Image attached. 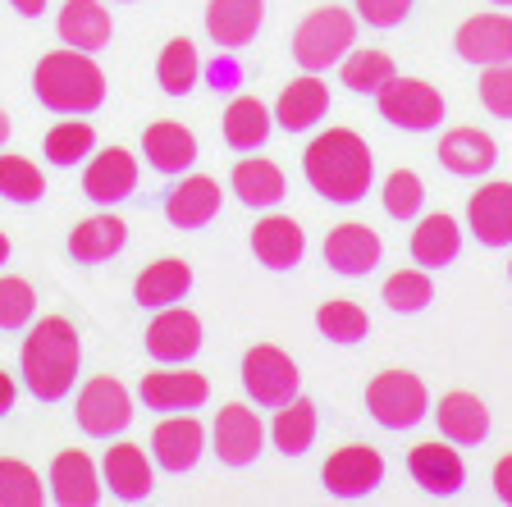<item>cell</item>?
Masks as SVG:
<instances>
[{
  "instance_id": "cell-34",
  "label": "cell",
  "mask_w": 512,
  "mask_h": 507,
  "mask_svg": "<svg viewBox=\"0 0 512 507\" xmlns=\"http://www.w3.org/2000/svg\"><path fill=\"white\" fill-rule=\"evenodd\" d=\"M197 78H202V55H197V46H192L188 37L165 42V51H160V60H156V83L165 87V96H188L192 87H197Z\"/></svg>"
},
{
  "instance_id": "cell-19",
  "label": "cell",
  "mask_w": 512,
  "mask_h": 507,
  "mask_svg": "<svg viewBox=\"0 0 512 507\" xmlns=\"http://www.w3.org/2000/svg\"><path fill=\"white\" fill-rule=\"evenodd\" d=\"M266 23V0H211L206 5V32L224 51H243Z\"/></svg>"
},
{
  "instance_id": "cell-37",
  "label": "cell",
  "mask_w": 512,
  "mask_h": 507,
  "mask_svg": "<svg viewBox=\"0 0 512 507\" xmlns=\"http://www.w3.org/2000/svg\"><path fill=\"white\" fill-rule=\"evenodd\" d=\"M380 297L394 316H416V311H426L435 302V284H430L426 270H398V275L384 279Z\"/></svg>"
},
{
  "instance_id": "cell-35",
  "label": "cell",
  "mask_w": 512,
  "mask_h": 507,
  "mask_svg": "<svg viewBox=\"0 0 512 507\" xmlns=\"http://www.w3.org/2000/svg\"><path fill=\"white\" fill-rule=\"evenodd\" d=\"M270 434H275V448L284 457H302L311 444H316V402H307V398L284 402Z\"/></svg>"
},
{
  "instance_id": "cell-4",
  "label": "cell",
  "mask_w": 512,
  "mask_h": 507,
  "mask_svg": "<svg viewBox=\"0 0 512 507\" xmlns=\"http://www.w3.org/2000/svg\"><path fill=\"white\" fill-rule=\"evenodd\" d=\"M357 46V19L339 5H325V10H311L307 19L293 32V60L307 69V74H320L339 64L343 55Z\"/></svg>"
},
{
  "instance_id": "cell-36",
  "label": "cell",
  "mask_w": 512,
  "mask_h": 507,
  "mask_svg": "<svg viewBox=\"0 0 512 507\" xmlns=\"http://www.w3.org/2000/svg\"><path fill=\"white\" fill-rule=\"evenodd\" d=\"M316 329L330 338V343L352 348V343H362V338L371 334V316H366L357 302H348V297H334V302H325V307L316 311Z\"/></svg>"
},
{
  "instance_id": "cell-38",
  "label": "cell",
  "mask_w": 512,
  "mask_h": 507,
  "mask_svg": "<svg viewBox=\"0 0 512 507\" xmlns=\"http://www.w3.org/2000/svg\"><path fill=\"white\" fill-rule=\"evenodd\" d=\"M92 151H96V128L83 124V119H74V115L46 133V160H51V165H60V169L87 160Z\"/></svg>"
},
{
  "instance_id": "cell-24",
  "label": "cell",
  "mask_w": 512,
  "mask_h": 507,
  "mask_svg": "<svg viewBox=\"0 0 512 507\" xmlns=\"http://www.w3.org/2000/svg\"><path fill=\"white\" fill-rule=\"evenodd\" d=\"M439 165L448 174H458V179H480V174H490L499 165V147H494L490 133H480V128H453L444 133L439 142Z\"/></svg>"
},
{
  "instance_id": "cell-29",
  "label": "cell",
  "mask_w": 512,
  "mask_h": 507,
  "mask_svg": "<svg viewBox=\"0 0 512 507\" xmlns=\"http://www.w3.org/2000/svg\"><path fill=\"white\" fill-rule=\"evenodd\" d=\"M142 151H147V165L156 174H183L197 160V138L174 119H160V124H151L142 133Z\"/></svg>"
},
{
  "instance_id": "cell-16",
  "label": "cell",
  "mask_w": 512,
  "mask_h": 507,
  "mask_svg": "<svg viewBox=\"0 0 512 507\" xmlns=\"http://www.w3.org/2000/svg\"><path fill=\"white\" fill-rule=\"evenodd\" d=\"M83 192L96 201V206H119L138 192V160L128 156L124 147H110L101 156H92L83 174Z\"/></svg>"
},
{
  "instance_id": "cell-23",
  "label": "cell",
  "mask_w": 512,
  "mask_h": 507,
  "mask_svg": "<svg viewBox=\"0 0 512 507\" xmlns=\"http://www.w3.org/2000/svg\"><path fill=\"white\" fill-rule=\"evenodd\" d=\"M215 215H220V183L206 179V174L174 183L170 197H165V220L174 229H206Z\"/></svg>"
},
{
  "instance_id": "cell-6",
  "label": "cell",
  "mask_w": 512,
  "mask_h": 507,
  "mask_svg": "<svg viewBox=\"0 0 512 507\" xmlns=\"http://www.w3.org/2000/svg\"><path fill=\"white\" fill-rule=\"evenodd\" d=\"M298 361L288 357L275 343H256L243 357V389L256 407H284V402L298 398Z\"/></svg>"
},
{
  "instance_id": "cell-30",
  "label": "cell",
  "mask_w": 512,
  "mask_h": 507,
  "mask_svg": "<svg viewBox=\"0 0 512 507\" xmlns=\"http://www.w3.org/2000/svg\"><path fill=\"white\" fill-rule=\"evenodd\" d=\"M462 256V229L453 215H426L412 229V261L426 270H444Z\"/></svg>"
},
{
  "instance_id": "cell-9",
  "label": "cell",
  "mask_w": 512,
  "mask_h": 507,
  "mask_svg": "<svg viewBox=\"0 0 512 507\" xmlns=\"http://www.w3.org/2000/svg\"><path fill=\"white\" fill-rule=\"evenodd\" d=\"M320 480H325V494L330 498L357 503V498L375 494V489L384 485V457L375 453V448H366V444H348V448H339V453L325 462Z\"/></svg>"
},
{
  "instance_id": "cell-32",
  "label": "cell",
  "mask_w": 512,
  "mask_h": 507,
  "mask_svg": "<svg viewBox=\"0 0 512 507\" xmlns=\"http://www.w3.org/2000/svg\"><path fill=\"white\" fill-rule=\"evenodd\" d=\"M188 288H192V265H183V261H156V265H147L138 275V284H133V297H138V307H151V311H160V307H174V302H183L188 297Z\"/></svg>"
},
{
  "instance_id": "cell-53",
  "label": "cell",
  "mask_w": 512,
  "mask_h": 507,
  "mask_svg": "<svg viewBox=\"0 0 512 507\" xmlns=\"http://www.w3.org/2000/svg\"><path fill=\"white\" fill-rule=\"evenodd\" d=\"M124 5H128V0H124Z\"/></svg>"
},
{
  "instance_id": "cell-47",
  "label": "cell",
  "mask_w": 512,
  "mask_h": 507,
  "mask_svg": "<svg viewBox=\"0 0 512 507\" xmlns=\"http://www.w3.org/2000/svg\"><path fill=\"white\" fill-rule=\"evenodd\" d=\"M10 5L23 14V19H42L46 14V0H10Z\"/></svg>"
},
{
  "instance_id": "cell-44",
  "label": "cell",
  "mask_w": 512,
  "mask_h": 507,
  "mask_svg": "<svg viewBox=\"0 0 512 507\" xmlns=\"http://www.w3.org/2000/svg\"><path fill=\"white\" fill-rule=\"evenodd\" d=\"M480 106L494 119H512V64H490L480 74Z\"/></svg>"
},
{
  "instance_id": "cell-52",
  "label": "cell",
  "mask_w": 512,
  "mask_h": 507,
  "mask_svg": "<svg viewBox=\"0 0 512 507\" xmlns=\"http://www.w3.org/2000/svg\"><path fill=\"white\" fill-rule=\"evenodd\" d=\"M508 279H512V265H508Z\"/></svg>"
},
{
  "instance_id": "cell-17",
  "label": "cell",
  "mask_w": 512,
  "mask_h": 507,
  "mask_svg": "<svg viewBox=\"0 0 512 507\" xmlns=\"http://www.w3.org/2000/svg\"><path fill=\"white\" fill-rule=\"evenodd\" d=\"M151 453H156V462L165 466L170 476L192 471V466L202 462V453H206L202 421H192V416H170V421H160L156 434H151Z\"/></svg>"
},
{
  "instance_id": "cell-31",
  "label": "cell",
  "mask_w": 512,
  "mask_h": 507,
  "mask_svg": "<svg viewBox=\"0 0 512 507\" xmlns=\"http://www.w3.org/2000/svg\"><path fill=\"white\" fill-rule=\"evenodd\" d=\"M124 243H128V224L119 215H92V220H83L69 233V256L83 265H101L124 252Z\"/></svg>"
},
{
  "instance_id": "cell-11",
  "label": "cell",
  "mask_w": 512,
  "mask_h": 507,
  "mask_svg": "<svg viewBox=\"0 0 512 507\" xmlns=\"http://www.w3.org/2000/svg\"><path fill=\"white\" fill-rule=\"evenodd\" d=\"M202 320L183 307H160V316L147 325V352L160 366H188L202 352Z\"/></svg>"
},
{
  "instance_id": "cell-48",
  "label": "cell",
  "mask_w": 512,
  "mask_h": 507,
  "mask_svg": "<svg viewBox=\"0 0 512 507\" xmlns=\"http://www.w3.org/2000/svg\"><path fill=\"white\" fill-rule=\"evenodd\" d=\"M5 412H14V380L0 370V416H5Z\"/></svg>"
},
{
  "instance_id": "cell-46",
  "label": "cell",
  "mask_w": 512,
  "mask_h": 507,
  "mask_svg": "<svg viewBox=\"0 0 512 507\" xmlns=\"http://www.w3.org/2000/svg\"><path fill=\"white\" fill-rule=\"evenodd\" d=\"M494 494H499L503 503H512V453L499 457V466H494Z\"/></svg>"
},
{
  "instance_id": "cell-45",
  "label": "cell",
  "mask_w": 512,
  "mask_h": 507,
  "mask_svg": "<svg viewBox=\"0 0 512 507\" xmlns=\"http://www.w3.org/2000/svg\"><path fill=\"white\" fill-rule=\"evenodd\" d=\"M357 14H362L371 28L389 32V28H398V23L412 14V0H357Z\"/></svg>"
},
{
  "instance_id": "cell-41",
  "label": "cell",
  "mask_w": 512,
  "mask_h": 507,
  "mask_svg": "<svg viewBox=\"0 0 512 507\" xmlns=\"http://www.w3.org/2000/svg\"><path fill=\"white\" fill-rule=\"evenodd\" d=\"M46 485L37 480L28 462L19 457H0V507H42Z\"/></svg>"
},
{
  "instance_id": "cell-51",
  "label": "cell",
  "mask_w": 512,
  "mask_h": 507,
  "mask_svg": "<svg viewBox=\"0 0 512 507\" xmlns=\"http://www.w3.org/2000/svg\"><path fill=\"white\" fill-rule=\"evenodd\" d=\"M490 5H512V0H490Z\"/></svg>"
},
{
  "instance_id": "cell-18",
  "label": "cell",
  "mask_w": 512,
  "mask_h": 507,
  "mask_svg": "<svg viewBox=\"0 0 512 507\" xmlns=\"http://www.w3.org/2000/svg\"><path fill=\"white\" fill-rule=\"evenodd\" d=\"M55 28H60V42L74 46V51H106L110 37H115V19H110V10L101 5V0H64L60 19H55Z\"/></svg>"
},
{
  "instance_id": "cell-26",
  "label": "cell",
  "mask_w": 512,
  "mask_h": 507,
  "mask_svg": "<svg viewBox=\"0 0 512 507\" xmlns=\"http://www.w3.org/2000/svg\"><path fill=\"white\" fill-rule=\"evenodd\" d=\"M330 110V87L320 83L316 74H302L298 83H288L275 101V124L288 128V133H307L325 119Z\"/></svg>"
},
{
  "instance_id": "cell-8",
  "label": "cell",
  "mask_w": 512,
  "mask_h": 507,
  "mask_svg": "<svg viewBox=\"0 0 512 507\" xmlns=\"http://www.w3.org/2000/svg\"><path fill=\"white\" fill-rule=\"evenodd\" d=\"M74 412H78V430L83 434H92V439H115V434H124L128 425H133V398H128V389L119 380L101 375V380L83 384Z\"/></svg>"
},
{
  "instance_id": "cell-12",
  "label": "cell",
  "mask_w": 512,
  "mask_h": 507,
  "mask_svg": "<svg viewBox=\"0 0 512 507\" xmlns=\"http://www.w3.org/2000/svg\"><path fill=\"white\" fill-rule=\"evenodd\" d=\"M453 46H458L462 60L480 64V69L512 64V14H476L458 28Z\"/></svg>"
},
{
  "instance_id": "cell-42",
  "label": "cell",
  "mask_w": 512,
  "mask_h": 507,
  "mask_svg": "<svg viewBox=\"0 0 512 507\" xmlns=\"http://www.w3.org/2000/svg\"><path fill=\"white\" fill-rule=\"evenodd\" d=\"M421 206H426V183H421V174L394 169V174L384 179V215H389V220H416Z\"/></svg>"
},
{
  "instance_id": "cell-40",
  "label": "cell",
  "mask_w": 512,
  "mask_h": 507,
  "mask_svg": "<svg viewBox=\"0 0 512 507\" xmlns=\"http://www.w3.org/2000/svg\"><path fill=\"white\" fill-rule=\"evenodd\" d=\"M394 74L398 69L384 51H348L343 55V87L357 96H375Z\"/></svg>"
},
{
  "instance_id": "cell-43",
  "label": "cell",
  "mask_w": 512,
  "mask_h": 507,
  "mask_svg": "<svg viewBox=\"0 0 512 507\" xmlns=\"http://www.w3.org/2000/svg\"><path fill=\"white\" fill-rule=\"evenodd\" d=\"M32 311H37V293H32L28 279L0 275V329H5V334L23 329L32 320Z\"/></svg>"
},
{
  "instance_id": "cell-10",
  "label": "cell",
  "mask_w": 512,
  "mask_h": 507,
  "mask_svg": "<svg viewBox=\"0 0 512 507\" xmlns=\"http://www.w3.org/2000/svg\"><path fill=\"white\" fill-rule=\"evenodd\" d=\"M211 444H215V457L238 471V466H252L256 457H261V448H266V425H261V416H256L252 407L229 402V407H220V416H215Z\"/></svg>"
},
{
  "instance_id": "cell-2",
  "label": "cell",
  "mask_w": 512,
  "mask_h": 507,
  "mask_svg": "<svg viewBox=\"0 0 512 507\" xmlns=\"http://www.w3.org/2000/svg\"><path fill=\"white\" fill-rule=\"evenodd\" d=\"M78 361H83V348H78V329L64 316H46L28 329L19 352V370L23 384L37 402H60L69 398L78 375Z\"/></svg>"
},
{
  "instance_id": "cell-3",
  "label": "cell",
  "mask_w": 512,
  "mask_h": 507,
  "mask_svg": "<svg viewBox=\"0 0 512 507\" xmlns=\"http://www.w3.org/2000/svg\"><path fill=\"white\" fill-rule=\"evenodd\" d=\"M32 92L51 115H92L106 106V74L87 51L60 46L32 69Z\"/></svg>"
},
{
  "instance_id": "cell-15",
  "label": "cell",
  "mask_w": 512,
  "mask_h": 507,
  "mask_svg": "<svg viewBox=\"0 0 512 507\" xmlns=\"http://www.w3.org/2000/svg\"><path fill=\"white\" fill-rule=\"evenodd\" d=\"M407 471L430 498H453L467 485V462H462L458 448L448 444H416L407 453Z\"/></svg>"
},
{
  "instance_id": "cell-13",
  "label": "cell",
  "mask_w": 512,
  "mask_h": 507,
  "mask_svg": "<svg viewBox=\"0 0 512 507\" xmlns=\"http://www.w3.org/2000/svg\"><path fill=\"white\" fill-rule=\"evenodd\" d=\"M380 256H384L380 233L366 229V224H339V229H330V238H325V265L343 279L371 275L375 265H380Z\"/></svg>"
},
{
  "instance_id": "cell-49",
  "label": "cell",
  "mask_w": 512,
  "mask_h": 507,
  "mask_svg": "<svg viewBox=\"0 0 512 507\" xmlns=\"http://www.w3.org/2000/svg\"><path fill=\"white\" fill-rule=\"evenodd\" d=\"M5 142H10V115L0 110V147H5Z\"/></svg>"
},
{
  "instance_id": "cell-21",
  "label": "cell",
  "mask_w": 512,
  "mask_h": 507,
  "mask_svg": "<svg viewBox=\"0 0 512 507\" xmlns=\"http://www.w3.org/2000/svg\"><path fill=\"white\" fill-rule=\"evenodd\" d=\"M435 421H439V434L458 448H476L490 439V407L476 393H444L435 407Z\"/></svg>"
},
{
  "instance_id": "cell-1",
  "label": "cell",
  "mask_w": 512,
  "mask_h": 507,
  "mask_svg": "<svg viewBox=\"0 0 512 507\" xmlns=\"http://www.w3.org/2000/svg\"><path fill=\"white\" fill-rule=\"evenodd\" d=\"M302 174H307V183L325 201L352 206V201H362L366 192H371L375 160H371V147H366L362 133H352V128H330V133H320V138L307 147Z\"/></svg>"
},
{
  "instance_id": "cell-25",
  "label": "cell",
  "mask_w": 512,
  "mask_h": 507,
  "mask_svg": "<svg viewBox=\"0 0 512 507\" xmlns=\"http://www.w3.org/2000/svg\"><path fill=\"white\" fill-rule=\"evenodd\" d=\"M101 476H106L110 494H115L119 503H142V498H151V489H156L151 462H147V453H142L138 444L106 448V466H101Z\"/></svg>"
},
{
  "instance_id": "cell-7",
  "label": "cell",
  "mask_w": 512,
  "mask_h": 507,
  "mask_svg": "<svg viewBox=\"0 0 512 507\" xmlns=\"http://www.w3.org/2000/svg\"><path fill=\"white\" fill-rule=\"evenodd\" d=\"M375 101H380V115L394 128H407V133H430V128H439V119H444V96L430 83H421V78L394 74L375 92Z\"/></svg>"
},
{
  "instance_id": "cell-5",
  "label": "cell",
  "mask_w": 512,
  "mask_h": 507,
  "mask_svg": "<svg viewBox=\"0 0 512 507\" xmlns=\"http://www.w3.org/2000/svg\"><path fill=\"white\" fill-rule=\"evenodd\" d=\"M366 412L380 430H412L430 416V389L412 370H384L366 384Z\"/></svg>"
},
{
  "instance_id": "cell-27",
  "label": "cell",
  "mask_w": 512,
  "mask_h": 507,
  "mask_svg": "<svg viewBox=\"0 0 512 507\" xmlns=\"http://www.w3.org/2000/svg\"><path fill=\"white\" fill-rule=\"evenodd\" d=\"M51 498L60 507H96L101 503V476L87 453H60L51 462Z\"/></svg>"
},
{
  "instance_id": "cell-50",
  "label": "cell",
  "mask_w": 512,
  "mask_h": 507,
  "mask_svg": "<svg viewBox=\"0 0 512 507\" xmlns=\"http://www.w3.org/2000/svg\"><path fill=\"white\" fill-rule=\"evenodd\" d=\"M10 261V238H5V233H0V265Z\"/></svg>"
},
{
  "instance_id": "cell-28",
  "label": "cell",
  "mask_w": 512,
  "mask_h": 507,
  "mask_svg": "<svg viewBox=\"0 0 512 507\" xmlns=\"http://www.w3.org/2000/svg\"><path fill=\"white\" fill-rule=\"evenodd\" d=\"M229 183H234L238 201H243L247 211H275L279 201L288 197V183H284V169L275 165V160H238L234 174H229Z\"/></svg>"
},
{
  "instance_id": "cell-39",
  "label": "cell",
  "mask_w": 512,
  "mask_h": 507,
  "mask_svg": "<svg viewBox=\"0 0 512 507\" xmlns=\"http://www.w3.org/2000/svg\"><path fill=\"white\" fill-rule=\"evenodd\" d=\"M0 197L14 206H37L46 197V174L28 156H0Z\"/></svg>"
},
{
  "instance_id": "cell-33",
  "label": "cell",
  "mask_w": 512,
  "mask_h": 507,
  "mask_svg": "<svg viewBox=\"0 0 512 507\" xmlns=\"http://www.w3.org/2000/svg\"><path fill=\"white\" fill-rule=\"evenodd\" d=\"M270 128H275V119H270V110L261 106L256 96H238V101H229V110H224V142L234 151L266 147Z\"/></svg>"
},
{
  "instance_id": "cell-22",
  "label": "cell",
  "mask_w": 512,
  "mask_h": 507,
  "mask_svg": "<svg viewBox=\"0 0 512 507\" xmlns=\"http://www.w3.org/2000/svg\"><path fill=\"white\" fill-rule=\"evenodd\" d=\"M252 252L266 270H293L307 256V233L298 229V220H288V215H266L252 229Z\"/></svg>"
},
{
  "instance_id": "cell-14",
  "label": "cell",
  "mask_w": 512,
  "mask_h": 507,
  "mask_svg": "<svg viewBox=\"0 0 512 507\" xmlns=\"http://www.w3.org/2000/svg\"><path fill=\"white\" fill-rule=\"evenodd\" d=\"M142 402H147L151 412H197L206 398H211V384H206V375H197V370H151V375H142Z\"/></svg>"
},
{
  "instance_id": "cell-20",
  "label": "cell",
  "mask_w": 512,
  "mask_h": 507,
  "mask_svg": "<svg viewBox=\"0 0 512 507\" xmlns=\"http://www.w3.org/2000/svg\"><path fill=\"white\" fill-rule=\"evenodd\" d=\"M467 224L485 247H512V183H485L471 192Z\"/></svg>"
}]
</instances>
